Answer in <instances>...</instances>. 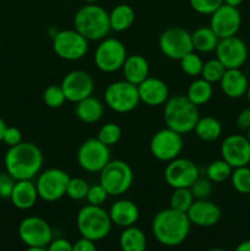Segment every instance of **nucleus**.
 <instances>
[{
	"label": "nucleus",
	"instance_id": "f257e3e1",
	"mask_svg": "<svg viewBox=\"0 0 250 251\" xmlns=\"http://www.w3.org/2000/svg\"><path fill=\"white\" fill-rule=\"evenodd\" d=\"M43 161V153L37 145L22 141L9 147L5 153V172L15 180H32L41 173Z\"/></svg>",
	"mask_w": 250,
	"mask_h": 251
},
{
	"label": "nucleus",
	"instance_id": "f03ea898",
	"mask_svg": "<svg viewBox=\"0 0 250 251\" xmlns=\"http://www.w3.org/2000/svg\"><path fill=\"white\" fill-rule=\"evenodd\" d=\"M151 228L159 244L164 247H178L188 238L191 223L186 213L168 207L154 215Z\"/></svg>",
	"mask_w": 250,
	"mask_h": 251
},
{
	"label": "nucleus",
	"instance_id": "7ed1b4c3",
	"mask_svg": "<svg viewBox=\"0 0 250 251\" xmlns=\"http://www.w3.org/2000/svg\"><path fill=\"white\" fill-rule=\"evenodd\" d=\"M74 28L88 42H100L110 32L109 14L98 4H86L74 16Z\"/></svg>",
	"mask_w": 250,
	"mask_h": 251
},
{
	"label": "nucleus",
	"instance_id": "20e7f679",
	"mask_svg": "<svg viewBox=\"0 0 250 251\" xmlns=\"http://www.w3.org/2000/svg\"><path fill=\"white\" fill-rule=\"evenodd\" d=\"M200 114L195 104L186 96L175 95L163 104V120L167 127L181 135L194 131Z\"/></svg>",
	"mask_w": 250,
	"mask_h": 251
},
{
	"label": "nucleus",
	"instance_id": "39448f33",
	"mask_svg": "<svg viewBox=\"0 0 250 251\" xmlns=\"http://www.w3.org/2000/svg\"><path fill=\"white\" fill-rule=\"evenodd\" d=\"M109 213L102 206L85 205L76 215V227L82 238L98 242L108 237L112 229Z\"/></svg>",
	"mask_w": 250,
	"mask_h": 251
},
{
	"label": "nucleus",
	"instance_id": "423d86ee",
	"mask_svg": "<svg viewBox=\"0 0 250 251\" xmlns=\"http://www.w3.org/2000/svg\"><path fill=\"white\" fill-rule=\"evenodd\" d=\"M98 183L105 189L109 196H120L131 188L134 183V172L125 161L110 159L109 163L100 172Z\"/></svg>",
	"mask_w": 250,
	"mask_h": 251
},
{
	"label": "nucleus",
	"instance_id": "0eeeda50",
	"mask_svg": "<svg viewBox=\"0 0 250 251\" xmlns=\"http://www.w3.org/2000/svg\"><path fill=\"white\" fill-rule=\"evenodd\" d=\"M104 103L109 109L119 114L132 112L140 103L137 86L126 80L109 83L104 91Z\"/></svg>",
	"mask_w": 250,
	"mask_h": 251
},
{
	"label": "nucleus",
	"instance_id": "6e6552de",
	"mask_svg": "<svg viewBox=\"0 0 250 251\" xmlns=\"http://www.w3.org/2000/svg\"><path fill=\"white\" fill-rule=\"evenodd\" d=\"M127 58V51L122 41L113 37H105L100 41L93 55L98 70L105 74H112L122 70Z\"/></svg>",
	"mask_w": 250,
	"mask_h": 251
},
{
	"label": "nucleus",
	"instance_id": "1a4fd4ad",
	"mask_svg": "<svg viewBox=\"0 0 250 251\" xmlns=\"http://www.w3.org/2000/svg\"><path fill=\"white\" fill-rule=\"evenodd\" d=\"M51 47L56 56L66 61L82 59L88 51V41L74 29H61L51 37Z\"/></svg>",
	"mask_w": 250,
	"mask_h": 251
},
{
	"label": "nucleus",
	"instance_id": "9d476101",
	"mask_svg": "<svg viewBox=\"0 0 250 251\" xmlns=\"http://www.w3.org/2000/svg\"><path fill=\"white\" fill-rule=\"evenodd\" d=\"M110 159V147L102 144L97 137L85 140L76 153L77 164L87 173H100Z\"/></svg>",
	"mask_w": 250,
	"mask_h": 251
},
{
	"label": "nucleus",
	"instance_id": "9b49d317",
	"mask_svg": "<svg viewBox=\"0 0 250 251\" xmlns=\"http://www.w3.org/2000/svg\"><path fill=\"white\" fill-rule=\"evenodd\" d=\"M184 149L183 135L169 127H163L153 134L150 140V152L159 162H168L180 157Z\"/></svg>",
	"mask_w": 250,
	"mask_h": 251
},
{
	"label": "nucleus",
	"instance_id": "f8f14e48",
	"mask_svg": "<svg viewBox=\"0 0 250 251\" xmlns=\"http://www.w3.org/2000/svg\"><path fill=\"white\" fill-rule=\"evenodd\" d=\"M71 176L60 168H49L41 172L37 176L36 188L41 200L55 202L66 195L69 180Z\"/></svg>",
	"mask_w": 250,
	"mask_h": 251
},
{
	"label": "nucleus",
	"instance_id": "ddd939ff",
	"mask_svg": "<svg viewBox=\"0 0 250 251\" xmlns=\"http://www.w3.org/2000/svg\"><path fill=\"white\" fill-rule=\"evenodd\" d=\"M159 50L172 60H180L184 55L194 50L191 32L183 27H169L164 29L158 38Z\"/></svg>",
	"mask_w": 250,
	"mask_h": 251
},
{
	"label": "nucleus",
	"instance_id": "4468645a",
	"mask_svg": "<svg viewBox=\"0 0 250 251\" xmlns=\"http://www.w3.org/2000/svg\"><path fill=\"white\" fill-rule=\"evenodd\" d=\"M20 239L32 248H47L53 240V230L44 218L29 216L20 222L17 228Z\"/></svg>",
	"mask_w": 250,
	"mask_h": 251
},
{
	"label": "nucleus",
	"instance_id": "2eb2a0df",
	"mask_svg": "<svg viewBox=\"0 0 250 251\" xmlns=\"http://www.w3.org/2000/svg\"><path fill=\"white\" fill-rule=\"evenodd\" d=\"M199 176L198 166L191 159L183 157L168 162L163 173L164 180L172 189L190 188Z\"/></svg>",
	"mask_w": 250,
	"mask_h": 251
},
{
	"label": "nucleus",
	"instance_id": "dca6fc26",
	"mask_svg": "<svg viewBox=\"0 0 250 251\" xmlns=\"http://www.w3.org/2000/svg\"><path fill=\"white\" fill-rule=\"evenodd\" d=\"M66 100L77 103L92 96L95 90V80L83 70H73L66 74L60 83Z\"/></svg>",
	"mask_w": 250,
	"mask_h": 251
},
{
	"label": "nucleus",
	"instance_id": "f3484780",
	"mask_svg": "<svg viewBox=\"0 0 250 251\" xmlns=\"http://www.w3.org/2000/svg\"><path fill=\"white\" fill-rule=\"evenodd\" d=\"M242 26V14L239 9L222 4L212 15H210V27L218 38L237 36Z\"/></svg>",
	"mask_w": 250,
	"mask_h": 251
},
{
	"label": "nucleus",
	"instance_id": "a211bd4d",
	"mask_svg": "<svg viewBox=\"0 0 250 251\" xmlns=\"http://www.w3.org/2000/svg\"><path fill=\"white\" fill-rule=\"evenodd\" d=\"M215 53L225 69H240L248 59V47L242 38L232 36L220 39Z\"/></svg>",
	"mask_w": 250,
	"mask_h": 251
},
{
	"label": "nucleus",
	"instance_id": "6ab92c4d",
	"mask_svg": "<svg viewBox=\"0 0 250 251\" xmlns=\"http://www.w3.org/2000/svg\"><path fill=\"white\" fill-rule=\"evenodd\" d=\"M221 156L232 168L249 166L250 142L247 136L233 134L225 137L221 145Z\"/></svg>",
	"mask_w": 250,
	"mask_h": 251
},
{
	"label": "nucleus",
	"instance_id": "aec40b11",
	"mask_svg": "<svg viewBox=\"0 0 250 251\" xmlns=\"http://www.w3.org/2000/svg\"><path fill=\"white\" fill-rule=\"evenodd\" d=\"M191 226H198V227L207 228L217 225L222 217V211L220 206L215 202L206 200H195L189 211L186 212Z\"/></svg>",
	"mask_w": 250,
	"mask_h": 251
},
{
	"label": "nucleus",
	"instance_id": "412c9836",
	"mask_svg": "<svg viewBox=\"0 0 250 251\" xmlns=\"http://www.w3.org/2000/svg\"><path fill=\"white\" fill-rule=\"evenodd\" d=\"M140 102L149 107H159L168 100L169 88L167 83L159 77L149 76L146 80L137 85Z\"/></svg>",
	"mask_w": 250,
	"mask_h": 251
},
{
	"label": "nucleus",
	"instance_id": "4be33fe9",
	"mask_svg": "<svg viewBox=\"0 0 250 251\" xmlns=\"http://www.w3.org/2000/svg\"><path fill=\"white\" fill-rule=\"evenodd\" d=\"M109 217L113 225L122 228H127L135 226V223L139 221L140 210L134 201L129 199H120L117 200L110 206Z\"/></svg>",
	"mask_w": 250,
	"mask_h": 251
},
{
	"label": "nucleus",
	"instance_id": "5701e85b",
	"mask_svg": "<svg viewBox=\"0 0 250 251\" xmlns=\"http://www.w3.org/2000/svg\"><path fill=\"white\" fill-rule=\"evenodd\" d=\"M220 86L225 96L232 100H238L245 96L249 87V81L240 69H227L221 78Z\"/></svg>",
	"mask_w": 250,
	"mask_h": 251
},
{
	"label": "nucleus",
	"instance_id": "b1692460",
	"mask_svg": "<svg viewBox=\"0 0 250 251\" xmlns=\"http://www.w3.org/2000/svg\"><path fill=\"white\" fill-rule=\"evenodd\" d=\"M38 199L36 183L32 180H16L10 195V201L19 210H29L36 205Z\"/></svg>",
	"mask_w": 250,
	"mask_h": 251
},
{
	"label": "nucleus",
	"instance_id": "393cba45",
	"mask_svg": "<svg viewBox=\"0 0 250 251\" xmlns=\"http://www.w3.org/2000/svg\"><path fill=\"white\" fill-rule=\"evenodd\" d=\"M124 80L137 86L150 76V65L146 58L140 54L127 55L122 68Z\"/></svg>",
	"mask_w": 250,
	"mask_h": 251
},
{
	"label": "nucleus",
	"instance_id": "a878e982",
	"mask_svg": "<svg viewBox=\"0 0 250 251\" xmlns=\"http://www.w3.org/2000/svg\"><path fill=\"white\" fill-rule=\"evenodd\" d=\"M75 104L76 117L85 124H96L102 119L104 114V104L93 96H90Z\"/></svg>",
	"mask_w": 250,
	"mask_h": 251
},
{
	"label": "nucleus",
	"instance_id": "bb28decb",
	"mask_svg": "<svg viewBox=\"0 0 250 251\" xmlns=\"http://www.w3.org/2000/svg\"><path fill=\"white\" fill-rule=\"evenodd\" d=\"M193 48L196 53H212L216 50L220 38L210 26H200L191 32Z\"/></svg>",
	"mask_w": 250,
	"mask_h": 251
},
{
	"label": "nucleus",
	"instance_id": "cd10ccee",
	"mask_svg": "<svg viewBox=\"0 0 250 251\" xmlns=\"http://www.w3.org/2000/svg\"><path fill=\"white\" fill-rule=\"evenodd\" d=\"M110 31L124 32L135 22V10L127 4H118L109 12Z\"/></svg>",
	"mask_w": 250,
	"mask_h": 251
},
{
	"label": "nucleus",
	"instance_id": "c85d7f7f",
	"mask_svg": "<svg viewBox=\"0 0 250 251\" xmlns=\"http://www.w3.org/2000/svg\"><path fill=\"white\" fill-rule=\"evenodd\" d=\"M194 132L203 142H213L222 135V124L220 120L211 115L199 118Z\"/></svg>",
	"mask_w": 250,
	"mask_h": 251
},
{
	"label": "nucleus",
	"instance_id": "c756f323",
	"mask_svg": "<svg viewBox=\"0 0 250 251\" xmlns=\"http://www.w3.org/2000/svg\"><path fill=\"white\" fill-rule=\"evenodd\" d=\"M119 247L122 251H146V235L135 226L124 228L119 237Z\"/></svg>",
	"mask_w": 250,
	"mask_h": 251
},
{
	"label": "nucleus",
	"instance_id": "7c9ffc66",
	"mask_svg": "<svg viewBox=\"0 0 250 251\" xmlns=\"http://www.w3.org/2000/svg\"><path fill=\"white\" fill-rule=\"evenodd\" d=\"M186 98L190 100L196 107L203 105L210 102L213 96V85L208 81L203 80L202 77L195 78L193 82L189 85L186 91Z\"/></svg>",
	"mask_w": 250,
	"mask_h": 251
},
{
	"label": "nucleus",
	"instance_id": "2f4dec72",
	"mask_svg": "<svg viewBox=\"0 0 250 251\" xmlns=\"http://www.w3.org/2000/svg\"><path fill=\"white\" fill-rule=\"evenodd\" d=\"M194 201H195V199H194L189 188L173 189V193L169 199V207L179 211V212L186 213L194 203Z\"/></svg>",
	"mask_w": 250,
	"mask_h": 251
},
{
	"label": "nucleus",
	"instance_id": "473e14b6",
	"mask_svg": "<svg viewBox=\"0 0 250 251\" xmlns=\"http://www.w3.org/2000/svg\"><path fill=\"white\" fill-rule=\"evenodd\" d=\"M233 168L225 159H216L212 161L206 168V176L212 183H223L230 178Z\"/></svg>",
	"mask_w": 250,
	"mask_h": 251
},
{
	"label": "nucleus",
	"instance_id": "72a5a7b5",
	"mask_svg": "<svg viewBox=\"0 0 250 251\" xmlns=\"http://www.w3.org/2000/svg\"><path fill=\"white\" fill-rule=\"evenodd\" d=\"M230 183H232L233 189L237 193L248 195L250 194V167H238L233 168L232 174H230Z\"/></svg>",
	"mask_w": 250,
	"mask_h": 251
},
{
	"label": "nucleus",
	"instance_id": "f704fd0d",
	"mask_svg": "<svg viewBox=\"0 0 250 251\" xmlns=\"http://www.w3.org/2000/svg\"><path fill=\"white\" fill-rule=\"evenodd\" d=\"M225 66L218 60L217 58L210 59L207 61H203L202 71H201V77L203 80L208 81L210 83H220L221 78L223 77L225 73Z\"/></svg>",
	"mask_w": 250,
	"mask_h": 251
},
{
	"label": "nucleus",
	"instance_id": "c9c22d12",
	"mask_svg": "<svg viewBox=\"0 0 250 251\" xmlns=\"http://www.w3.org/2000/svg\"><path fill=\"white\" fill-rule=\"evenodd\" d=\"M180 63V69L185 75L190 76V77H196V76L201 75V71H202L203 66V60L199 53H196L195 50L190 51L186 55H184L183 58L179 60Z\"/></svg>",
	"mask_w": 250,
	"mask_h": 251
},
{
	"label": "nucleus",
	"instance_id": "e433bc0d",
	"mask_svg": "<svg viewBox=\"0 0 250 251\" xmlns=\"http://www.w3.org/2000/svg\"><path fill=\"white\" fill-rule=\"evenodd\" d=\"M97 139L108 147L114 146L122 139V127L115 123H105L98 130Z\"/></svg>",
	"mask_w": 250,
	"mask_h": 251
},
{
	"label": "nucleus",
	"instance_id": "4c0bfd02",
	"mask_svg": "<svg viewBox=\"0 0 250 251\" xmlns=\"http://www.w3.org/2000/svg\"><path fill=\"white\" fill-rule=\"evenodd\" d=\"M43 102L44 104L51 109H56V108L63 107L64 103L66 102L65 95L61 88L60 85H50L43 91Z\"/></svg>",
	"mask_w": 250,
	"mask_h": 251
},
{
	"label": "nucleus",
	"instance_id": "58836bf2",
	"mask_svg": "<svg viewBox=\"0 0 250 251\" xmlns=\"http://www.w3.org/2000/svg\"><path fill=\"white\" fill-rule=\"evenodd\" d=\"M90 184L82 178H70L66 188V196L74 201L85 200Z\"/></svg>",
	"mask_w": 250,
	"mask_h": 251
},
{
	"label": "nucleus",
	"instance_id": "ea45409f",
	"mask_svg": "<svg viewBox=\"0 0 250 251\" xmlns=\"http://www.w3.org/2000/svg\"><path fill=\"white\" fill-rule=\"evenodd\" d=\"M191 194H193L195 200H206L210 198L213 190V183L207 178V176H200L191 184L190 188Z\"/></svg>",
	"mask_w": 250,
	"mask_h": 251
},
{
	"label": "nucleus",
	"instance_id": "a19ab883",
	"mask_svg": "<svg viewBox=\"0 0 250 251\" xmlns=\"http://www.w3.org/2000/svg\"><path fill=\"white\" fill-rule=\"evenodd\" d=\"M189 4L198 14L210 16L223 4V0H189Z\"/></svg>",
	"mask_w": 250,
	"mask_h": 251
},
{
	"label": "nucleus",
	"instance_id": "79ce46f5",
	"mask_svg": "<svg viewBox=\"0 0 250 251\" xmlns=\"http://www.w3.org/2000/svg\"><path fill=\"white\" fill-rule=\"evenodd\" d=\"M108 193L105 191V189L100 185V183L93 184L90 185L87 191V195H86L85 200L87 201L88 205H95V206H102L105 202V200L108 199Z\"/></svg>",
	"mask_w": 250,
	"mask_h": 251
},
{
	"label": "nucleus",
	"instance_id": "37998d69",
	"mask_svg": "<svg viewBox=\"0 0 250 251\" xmlns=\"http://www.w3.org/2000/svg\"><path fill=\"white\" fill-rule=\"evenodd\" d=\"M1 142H4L7 147L16 146L22 142V132L16 126H6Z\"/></svg>",
	"mask_w": 250,
	"mask_h": 251
},
{
	"label": "nucleus",
	"instance_id": "c03bdc74",
	"mask_svg": "<svg viewBox=\"0 0 250 251\" xmlns=\"http://www.w3.org/2000/svg\"><path fill=\"white\" fill-rule=\"evenodd\" d=\"M15 183H16V180L9 173L1 172L0 173V198L10 199Z\"/></svg>",
	"mask_w": 250,
	"mask_h": 251
},
{
	"label": "nucleus",
	"instance_id": "a18cd8bd",
	"mask_svg": "<svg viewBox=\"0 0 250 251\" xmlns=\"http://www.w3.org/2000/svg\"><path fill=\"white\" fill-rule=\"evenodd\" d=\"M47 251H73V244L64 238H58L49 243Z\"/></svg>",
	"mask_w": 250,
	"mask_h": 251
},
{
	"label": "nucleus",
	"instance_id": "49530a36",
	"mask_svg": "<svg viewBox=\"0 0 250 251\" xmlns=\"http://www.w3.org/2000/svg\"><path fill=\"white\" fill-rule=\"evenodd\" d=\"M235 123H237L238 129L243 130V131H247V130L249 129L250 127V107L244 108V109H243L242 112L238 114Z\"/></svg>",
	"mask_w": 250,
	"mask_h": 251
},
{
	"label": "nucleus",
	"instance_id": "de8ad7c7",
	"mask_svg": "<svg viewBox=\"0 0 250 251\" xmlns=\"http://www.w3.org/2000/svg\"><path fill=\"white\" fill-rule=\"evenodd\" d=\"M73 251H98L96 242L81 237L75 244H73Z\"/></svg>",
	"mask_w": 250,
	"mask_h": 251
},
{
	"label": "nucleus",
	"instance_id": "09e8293b",
	"mask_svg": "<svg viewBox=\"0 0 250 251\" xmlns=\"http://www.w3.org/2000/svg\"><path fill=\"white\" fill-rule=\"evenodd\" d=\"M234 251H250V240H244L240 243Z\"/></svg>",
	"mask_w": 250,
	"mask_h": 251
},
{
	"label": "nucleus",
	"instance_id": "8fccbe9b",
	"mask_svg": "<svg viewBox=\"0 0 250 251\" xmlns=\"http://www.w3.org/2000/svg\"><path fill=\"white\" fill-rule=\"evenodd\" d=\"M243 1H244V0H223V4H227L229 5V6L238 7L239 5L243 4Z\"/></svg>",
	"mask_w": 250,
	"mask_h": 251
},
{
	"label": "nucleus",
	"instance_id": "3c124183",
	"mask_svg": "<svg viewBox=\"0 0 250 251\" xmlns=\"http://www.w3.org/2000/svg\"><path fill=\"white\" fill-rule=\"evenodd\" d=\"M6 126L7 125L5 124V122L2 120V118L0 117V142H1L2 135H4V131H5V129H6Z\"/></svg>",
	"mask_w": 250,
	"mask_h": 251
},
{
	"label": "nucleus",
	"instance_id": "603ef678",
	"mask_svg": "<svg viewBox=\"0 0 250 251\" xmlns=\"http://www.w3.org/2000/svg\"><path fill=\"white\" fill-rule=\"evenodd\" d=\"M25 251H47V248H32V247H28Z\"/></svg>",
	"mask_w": 250,
	"mask_h": 251
},
{
	"label": "nucleus",
	"instance_id": "864d4df0",
	"mask_svg": "<svg viewBox=\"0 0 250 251\" xmlns=\"http://www.w3.org/2000/svg\"><path fill=\"white\" fill-rule=\"evenodd\" d=\"M83 1L86 4H98V1H100V0H83Z\"/></svg>",
	"mask_w": 250,
	"mask_h": 251
},
{
	"label": "nucleus",
	"instance_id": "5fc2aeb1",
	"mask_svg": "<svg viewBox=\"0 0 250 251\" xmlns=\"http://www.w3.org/2000/svg\"><path fill=\"white\" fill-rule=\"evenodd\" d=\"M245 96H247L248 102H249V104H250V83H249V87H248V91H247V93H245Z\"/></svg>",
	"mask_w": 250,
	"mask_h": 251
},
{
	"label": "nucleus",
	"instance_id": "6e6d98bb",
	"mask_svg": "<svg viewBox=\"0 0 250 251\" xmlns=\"http://www.w3.org/2000/svg\"><path fill=\"white\" fill-rule=\"evenodd\" d=\"M207 251H227V250L221 249V248H213V249H210V250H207Z\"/></svg>",
	"mask_w": 250,
	"mask_h": 251
},
{
	"label": "nucleus",
	"instance_id": "4d7b16f0",
	"mask_svg": "<svg viewBox=\"0 0 250 251\" xmlns=\"http://www.w3.org/2000/svg\"><path fill=\"white\" fill-rule=\"evenodd\" d=\"M247 139H248V141L250 142V127L247 130Z\"/></svg>",
	"mask_w": 250,
	"mask_h": 251
}]
</instances>
